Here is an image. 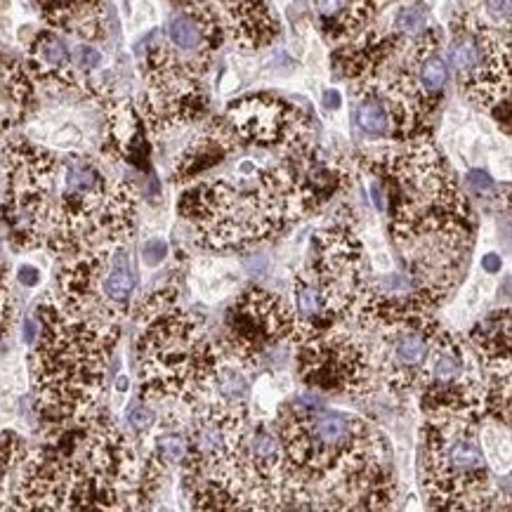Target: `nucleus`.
I'll list each match as a JSON object with an SVG mask.
<instances>
[{"label": "nucleus", "instance_id": "nucleus-1", "mask_svg": "<svg viewBox=\"0 0 512 512\" xmlns=\"http://www.w3.org/2000/svg\"><path fill=\"white\" fill-rule=\"evenodd\" d=\"M286 465V510H385L395 479L380 432L357 413L321 406L317 392L279 411Z\"/></svg>", "mask_w": 512, "mask_h": 512}, {"label": "nucleus", "instance_id": "nucleus-2", "mask_svg": "<svg viewBox=\"0 0 512 512\" xmlns=\"http://www.w3.org/2000/svg\"><path fill=\"white\" fill-rule=\"evenodd\" d=\"M364 166L383 192L392 244L404 260L465 262L475 215L435 144L404 142L397 152L366 156Z\"/></svg>", "mask_w": 512, "mask_h": 512}, {"label": "nucleus", "instance_id": "nucleus-3", "mask_svg": "<svg viewBox=\"0 0 512 512\" xmlns=\"http://www.w3.org/2000/svg\"><path fill=\"white\" fill-rule=\"evenodd\" d=\"M36 321L31 380L45 435H52L100 413L104 380L121 328L76 317L59 305L55 293L36 307Z\"/></svg>", "mask_w": 512, "mask_h": 512}, {"label": "nucleus", "instance_id": "nucleus-4", "mask_svg": "<svg viewBox=\"0 0 512 512\" xmlns=\"http://www.w3.org/2000/svg\"><path fill=\"white\" fill-rule=\"evenodd\" d=\"M241 180L194 182L177 201L196 244L210 251H236L272 239L305 215L284 161L260 168L246 161Z\"/></svg>", "mask_w": 512, "mask_h": 512}, {"label": "nucleus", "instance_id": "nucleus-5", "mask_svg": "<svg viewBox=\"0 0 512 512\" xmlns=\"http://www.w3.org/2000/svg\"><path fill=\"white\" fill-rule=\"evenodd\" d=\"M140 333L135 343L140 399L147 404L177 402L196 409L208 402L222 354L206 326L182 310L177 288L166 286L135 310Z\"/></svg>", "mask_w": 512, "mask_h": 512}, {"label": "nucleus", "instance_id": "nucleus-6", "mask_svg": "<svg viewBox=\"0 0 512 512\" xmlns=\"http://www.w3.org/2000/svg\"><path fill=\"white\" fill-rule=\"evenodd\" d=\"M62 456L67 510H137L144 505L135 444L102 413L48 435Z\"/></svg>", "mask_w": 512, "mask_h": 512}, {"label": "nucleus", "instance_id": "nucleus-7", "mask_svg": "<svg viewBox=\"0 0 512 512\" xmlns=\"http://www.w3.org/2000/svg\"><path fill=\"white\" fill-rule=\"evenodd\" d=\"M246 404L203 402L187 428L189 449L182 468V487L196 510H251L244 463Z\"/></svg>", "mask_w": 512, "mask_h": 512}, {"label": "nucleus", "instance_id": "nucleus-8", "mask_svg": "<svg viewBox=\"0 0 512 512\" xmlns=\"http://www.w3.org/2000/svg\"><path fill=\"white\" fill-rule=\"evenodd\" d=\"M482 423L465 418H428L420 432V487L435 510H501V489L491 477ZM505 510V508H503Z\"/></svg>", "mask_w": 512, "mask_h": 512}, {"label": "nucleus", "instance_id": "nucleus-9", "mask_svg": "<svg viewBox=\"0 0 512 512\" xmlns=\"http://www.w3.org/2000/svg\"><path fill=\"white\" fill-rule=\"evenodd\" d=\"M416 395L428 418H465L475 423L487 418V373L468 338L439 328L432 338Z\"/></svg>", "mask_w": 512, "mask_h": 512}, {"label": "nucleus", "instance_id": "nucleus-10", "mask_svg": "<svg viewBox=\"0 0 512 512\" xmlns=\"http://www.w3.org/2000/svg\"><path fill=\"white\" fill-rule=\"evenodd\" d=\"M210 64L175 50L173 45H154L144 57L147 93L142 102V121L152 135L189 126L203 118L208 97L203 90Z\"/></svg>", "mask_w": 512, "mask_h": 512}, {"label": "nucleus", "instance_id": "nucleus-11", "mask_svg": "<svg viewBox=\"0 0 512 512\" xmlns=\"http://www.w3.org/2000/svg\"><path fill=\"white\" fill-rule=\"evenodd\" d=\"M295 347L298 376L307 390L347 397H369L378 390L373 350L361 328L336 324Z\"/></svg>", "mask_w": 512, "mask_h": 512}, {"label": "nucleus", "instance_id": "nucleus-12", "mask_svg": "<svg viewBox=\"0 0 512 512\" xmlns=\"http://www.w3.org/2000/svg\"><path fill=\"white\" fill-rule=\"evenodd\" d=\"M300 272L317 286L333 324L354 319L371 274L366 267L364 244L350 225L336 222L317 232L310 244V258Z\"/></svg>", "mask_w": 512, "mask_h": 512}, {"label": "nucleus", "instance_id": "nucleus-13", "mask_svg": "<svg viewBox=\"0 0 512 512\" xmlns=\"http://www.w3.org/2000/svg\"><path fill=\"white\" fill-rule=\"evenodd\" d=\"M293 328L295 312L288 300L265 288H248L229 307L215 345L222 359L234 361L248 373L281 343H291Z\"/></svg>", "mask_w": 512, "mask_h": 512}, {"label": "nucleus", "instance_id": "nucleus-14", "mask_svg": "<svg viewBox=\"0 0 512 512\" xmlns=\"http://www.w3.org/2000/svg\"><path fill=\"white\" fill-rule=\"evenodd\" d=\"M369 338L376 361L378 387L395 397H409L418 390L420 373L428 359L439 321L435 312L397 317L383 324L357 326Z\"/></svg>", "mask_w": 512, "mask_h": 512}, {"label": "nucleus", "instance_id": "nucleus-15", "mask_svg": "<svg viewBox=\"0 0 512 512\" xmlns=\"http://www.w3.org/2000/svg\"><path fill=\"white\" fill-rule=\"evenodd\" d=\"M225 123L239 144L293 154L312 144V121L303 109L277 95H246L225 111Z\"/></svg>", "mask_w": 512, "mask_h": 512}, {"label": "nucleus", "instance_id": "nucleus-16", "mask_svg": "<svg viewBox=\"0 0 512 512\" xmlns=\"http://www.w3.org/2000/svg\"><path fill=\"white\" fill-rule=\"evenodd\" d=\"M180 12L239 50H262L279 36V22L265 0H170Z\"/></svg>", "mask_w": 512, "mask_h": 512}, {"label": "nucleus", "instance_id": "nucleus-17", "mask_svg": "<svg viewBox=\"0 0 512 512\" xmlns=\"http://www.w3.org/2000/svg\"><path fill=\"white\" fill-rule=\"evenodd\" d=\"M461 90L479 109L491 111L505 126L510 123V31L484 26L479 62L458 78Z\"/></svg>", "mask_w": 512, "mask_h": 512}, {"label": "nucleus", "instance_id": "nucleus-18", "mask_svg": "<svg viewBox=\"0 0 512 512\" xmlns=\"http://www.w3.org/2000/svg\"><path fill=\"white\" fill-rule=\"evenodd\" d=\"M24 69L36 88L48 90V93H64V90L78 88L74 57H71L69 45L55 29H45L36 34L29 45V52H26Z\"/></svg>", "mask_w": 512, "mask_h": 512}, {"label": "nucleus", "instance_id": "nucleus-19", "mask_svg": "<svg viewBox=\"0 0 512 512\" xmlns=\"http://www.w3.org/2000/svg\"><path fill=\"white\" fill-rule=\"evenodd\" d=\"M236 147H239V140H236L232 128L225 123V118H222V121H213L192 144H187L185 152L177 156L175 168H173V180L175 182L196 180V177L206 173V170L215 168L218 163L225 161Z\"/></svg>", "mask_w": 512, "mask_h": 512}, {"label": "nucleus", "instance_id": "nucleus-20", "mask_svg": "<svg viewBox=\"0 0 512 512\" xmlns=\"http://www.w3.org/2000/svg\"><path fill=\"white\" fill-rule=\"evenodd\" d=\"M512 314L508 307L505 310H496L477 321L472 326L468 343L475 350L479 364L487 376H498V373H510V347H512V333H510Z\"/></svg>", "mask_w": 512, "mask_h": 512}, {"label": "nucleus", "instance_id": "nucleus-21", "mask_svg": "<svg viewBox=\"0 0 512 512\" xmlns=\"http://www.w3.org/2000/svg\"><path fill=\"white\" fill-rule=\"evenodd\" d=\"M55 31L95 41L104 31V0H36Z\"/></svg>", "mask_w": 512, "mask_h": 512}, {"label": "nucleus", "instance_id": "nucleus-22", "mask_svg": "<svg viewBox=\"0 0 512 512\" xmlns=\"http://www.w3.org/2000/svg\"><path fill=\"white\" fill-rule=\"evenodd\" d=\"M107 152L116 159L137 163L144 147V121L130 102L107 100Z\"/></svg>", "mask_w": 512, "mask_h": 512}, {"label": "nucleus", "instance_id": "nucleus-23", "mask_svg": "<svg viewBox=\"0 0 512 512\" xmlns=\"http://www.w3.org/2000/svg\"><path fill=\"white\" fill-rule=\"evenodd\" d=\"M251 395V383H248V373L234 361L222 359L218 371H215L213 385H210L208 402H222L244 406Z\"/></svg>", "mask_w": 512, "mask_h": 512}, {"label": "nucleus", "instance_id": "nucleus-24", "mask_svg": "<svg viewBox=\"0 0 512 512\" xmlns=\"http://www.w3.org/2000/svg\"><path fill=\"white\" fill-rule=\"evenodd\" d=\"M357 126L371 137H387L392 130L390 111L383 97L376 93H359L357 104Z\"/></svg>", "mask_w": 512, "mask_h": 512}, {"label": "nucleus", "instance_id": "nucleus-25", "mask_svg": "<svg viewBox=\"0 0 512 512\" xmlns=\"http://www.w3.org/2000/svg\"><path fill=\"white\" fill-rule=\"evenodd\" d=\"M24 454V442L17 435H12V432H3L0 435V510L10 508V479L17 475V468L22 463Z\"/></svg>", "mask_w": 512, "mask_h": 512}, {"label": "nucleus", "instance_id": "nucleus-26", "mask_svg": "<svg viewBox=\"0 0 512 512\" xmlns=\"http://www.w3.org/2000/svg\"><path fill=\"white\" fill-rule=\"evenodd\" d=\"M465 15L484 26L510 31L512 0H470V10Z\"/></svg>", "mask_w": 512, "mask_h": 512}, {"label": "nucleus", "instance_id": "nucleus-27", "mask_svg": "<svg viewBox=\"0 0 512 512\" xmlns=\"http://www.w3.org/2000/svg\"><path fill=\"white\" fill-rule=\"evenodd\" d=\"M390 29H395L397 34H402L406 38H413L418 34H423L428 29V15H425V8L418 3L404 5V8L397 10L395 19H392Z\"/></svg>", "mask_w": 512, "mask_h": 512}, {"label": "nucleus", "instance_id": "nucleus-28", "mask_svg": "<svg viewBox=\"0 0 512 512\" xmlns=\"http://www.w3.org/2000/svg\"><path fill=\"white\" fill-rule=\"evenodd\" d=\"M128 423H130V428L137 430V432H142V435H144V432L154 430L156 413H154L152 406H149L147 402H142V399H140V404H130Z\"/></svg>", "mask_w": 512, "mask_h": 512}, {"label": "nucleus", "instance_id": "nucleus-29", "mask_svg": "<svg viewBox=\"0 0 512 512\" xmlns=\"http://www.w3.org/2000/svg\"><path fill=\"white\" fill-rule=\"evenodd\" d=\"M71 57H74V67L78 71H85V74H88V71L97 69L102 64L100 50L93 48V45H88V43L78 45V48L74 50V55H71Z\"/></svg>", "mask_w": 512, "mask_h": 512}, {"label": "nucleus", "instance_id": "nucleus-30", "mask_svg": "<svg viewBox=\"0 0 512 512\" xmlns=\"http://www.w3.org/2000/svg\"><path fill=\"white\" fill-rule=\"evenodd\" d=\"M465 187L472 189L477 196H487L496 189V182L494 177L484 173V170H470V173L465 175Z\"/></svg>", "mask_w": 512, "mask_h": 512}, {"label": "nucleus", "instance_id": "nucleus-31", "mask_svg": "<svg viewBox=\"0 0 512 512\" xmlns=\"http://www.w3.org/2000/svg\"><path fill=\"white\" fill-rule=\"evenodd\" d=\"M168 255V244L163 239H149L142 246V262L147 267H159Z\"/></svg>", "mask_w": 512, "mask_h": 512}, {"label": "nucleus", "instance_id": "nucleus-32", "mask_svg": "<svg viewBox=\"0 0 512 512\" xmlns=\"http://www.w3.org/2000/svg\"><path fill=\"white\" fill-rule=\"evenodd\" d=\"M12 321H15V303H12L8 288L0 286V338L10 331Z\"/></svg>", "mask_w": 512, "mask_h": 512}, {"label": "nucleus", "instance_id": "nucleus-33", "mask_svg": "<svg viewBox=\"0 0 512 512\" xmlns=\"http://www.w3.org/2000/svg\"><path fill=\"white\" fill-rule=\"evenodd\" d=\"M19 284L26 286V288H36L38 284H41V272L34 265H22L19 267Z\"/></svg>", "mask_w": 512, "mask_h": 512}, {"label": "nucleus", "instance_id": "nucleus-34", "mask_svg": "<svg viewBox=\"0 0 512 512\" xmlns=\"http://www.w3.org/2000/svg\"><path fill=\"white\" fill-rule=\"evenodd\" d=\"M501 267H503V260H501V255H498V253H487L482 258V269L487 274H498V272H501Z\"/></svg>", "mask_w": 512, "mask_h": 512}, {"label": "nucleus", "instance_id": "nucleus-35", "mask_svg": "<svg viewBox=\"0 0 512 512\" xmlns=\"http://www.w3.org/2000/svg\"><path fill=\"white\" fill-rule=\"evenodd\" d=\"M38 336V321L36 319H26L24 321V343L26 345H34V340Z\"/></svg>", "mask_w": 512, "mask_h": 512}, {"label": "nucleus", "instance_id": "nucleus-36", "mask_svg": "<svg viewBox=\"0 0 512 512\" xmlns=\"http://www.w3.org/2000/svg\"><path fill=\"white\" fill-rule=\"evenodd\" d=\"M361 5H366V8H369L373 15H380V12H383L387 5H392V3H397V0H359Z\"/></svg>", "mask_w": 512, "mask_h": 512}, {"label": "nucleus", "instance_id": "nucleus-37", "mask_svg": "<svg viewBox=\"0 0 512 512\" xmlns=\"http://www.w3.org/2000/svg\"><path fill=\"white\" fill-rule=\"evenodd\" d=\"M324 104H326V109L336 111L340 107V93H338V90H326Z\"/></svg>", "mask_w": 512, "mask_h": 512}, {"label": "nucleus", "instance_id": "nucleus-38", "mask_svg": "<svg viewBox=\"0 0 512 512\" xmlns=\"http://www.w3.org/2000/svg\"><path fill=\"white\" fill-rule=\"evenodd\" d=\"M116 385H118V390H121V392H126V390H128V378H126V376H118Z\"/></svg>", "mask_w": 512, "mask_h": 512}]
</instances>
